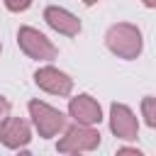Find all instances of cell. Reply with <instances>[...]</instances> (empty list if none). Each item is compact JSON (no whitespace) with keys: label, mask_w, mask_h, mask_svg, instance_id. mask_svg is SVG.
<instances>
[{"label":"cell","mask_w":156,"mask_h":156,"mask_svg":"<svg viewBox=\"0 0 156 156\" xmlns=\"http://www.w3.org/2000/svg\"><path fill=\"white\" fill-rule=\"evenodd\" d=\"M105 44L119 58H136L141 54V32L129 22H117L107 29Z\"/></svg>","instance_id":"cell-1"},{"label":"cell","mask_w":156,"mask_h":156,"mask_svg":"<svg viewBox=\"0 0 156 156\" xmlns=\"http://www.w3.org/2000/svg\"><path fill=\"white\" fill-rule=\"evenodd\" d=\"M29 115H32V122H34L39 136H44V139H51L61 129H66L63 112H58L56 107H51V105H46L41 100H32L29 102Z\"/></svg>","instance_id":"cell-2"},{"label":"cell","mask_w":156,"mask_h":156,"mask_svg":"<svg viewBox=\"0 0 156 156\" xmlns=\"http://www.w3.org/2000/svg\"><path fill=\"white\" fill-rule=\"evenodd\" d=\"M100 144V134L93 129V124H71L66 134L58 139V151L61 154H78V151H93Z\"/></svg>","instance_id":"cell-3"},{"label":"cell","mask_w":156,"mask_h":156,"mask_svg":"<svg viewBox=\"0 0 156 156\" xmlns=\"http://www.w3.org/2000/svg\"><path fill=\"white\" fill-rule=\"evenodd\" d=\"M17 44L20 49L29 56V58H37V61H51L56 58V46L34 27H20L17 32Z\"/></svg>","instance_id":"cell-4"},{"label":"cell","mask_w":156,"mask_h":156,"mask_svg":"<svg viewBox=\"0 0 156 156\" xmlns=\"http://www.w3.org/2000/svg\"><path fill=\"white\" fill-rule=\"evenodd\" d=\"M110 129H112V134H115L117 139L132 141V139H136L139 122H136L134 112H132L127 105L112 102V107H110Z\"/></svg>","instance_id":"cell-5"},{"label":"cell","mask_w":156,"mask_h":156,"mask_svg":"<svg viewBox=\"0 0 156 156\" xmlns=\"http://www.w3.org/2000/svg\"><path fill=\"white\" fill-rule=\"evenodd\" d=\"M34 83H37L41 90H46V93H51V95H61V98L71 95V90H73V80H71L63 71H58V68H54V66L39 68V71L34 73Z\"/></svg>","instance_id":"cell-6"},{"label":"cell","mask_w":156,"mask_h":156,"mask_svg":"<svg viewBox=\"0 0 156 156\" xmlns=\"http://www.w3.org/2000/svg\"><path fill=\"white\" fill-rule=\"evenodd\" d=\"M32 139V129L24 119L20 117H7L2 124H0V141L7 146V149H22L27 146Z\"/></svg>","instance_id":"cell-7"},{"label":"cell","mask_w":156,"mask_h":156,"mask_svg":"<svg viewBox=\"0 0 156 156\" xmlns=\"http://www.w3.org/2000/svg\"><path fill=\"white\" fill-rule=\"evenodd\" d=\"M44 20L51 29H56L58 34H66V37H76L80 32V20L73 12H68L58 5H49L44 10Z\"/></svg>","instance_id":"cell-8"},{"label":"cell","mask_w":156,"mask_h":156,"mask_svg":"<svg viewBox=\"0 0 156 156\" xmlns=\"http://www.w3.org/2000/svg\"><path fill=\"white\" fill-rule=\"evenodd\" d=\"M68 115H71L76 122H80V124H100V119H102V110H100L98 100L90 98V95L71 98V102H68Z\"/></svg>","instance_id":"cell-9"},{"label":"cell","mask_w":156,"mask_h":156,"mask_svg":"<svg viewBox=\"0 0 156 156\" xmlns=\"http://www.w3.org/2000/svg\"><path fill=\"white\" fill-rule=\"evenodd\" d=\"M141 112L149 127H156V98H144L141 100Z\"/></svg>","instance_id":"cell-10"},{"label":"cell","mask_w":156,"mask_h":156,"mask_svg":"<svg viewBox=\"0 0 156 156\" xmlns=\"http://www.w3.org/2000/svg\"><path fill=\"white\" fill-rule=\"evenodd\" d=\"M32 5V0H5V7L10 10V12H22V10H27Z\"/></svg>","instance_id":"cell-11"},{"label":"cell","mask_w":156,"mask_h":156,"mask_svg":"<svg viewBox=\"0 0 156 156\" xmlns=\"http://www.w3.org/2000/svg\"><path fill=\"white\" fill-rule=\"evenodd\" d=\"M7 117H10V102H7L5 98H0V124H2Z\"/></svg>","instance_id":"cell-12"},{"label":"cell","mask_w":156,"mask_h":156,"mask_svg":"<svg viewBox=\"0 0 156 156\" xmlns=\"http://www.w3.org/2000/svg\"><path fill=\"white\" fill-rule=\"evenodd\" d=\"M117 154L119 156H141V151H136V149H119Z\"/></svg>","instance_id":"cell-13"},{"label":"cell","mask_w":156,"mask_h":156,"mask_svg":"<svg viewBox=\"0 0 156 156\" xmlns=\"http://www.w3.org/2000/svg\"><path fill=\"white\" fill-rule=\"evenodd\" d=\"M144 5H146V7H154V5H156V0H144Z\"/></svg>","instance_id":"cell-14"},{"label":"cell","mask_w":156,"mask_h":156,"mask_svg":"<svg viewBox=\"0 0 156 156\" xmlns=\"http://www.w3.org/2000/svg\"><path fill=\"white\" fill-rule=\"evenodd\" d=\"M85 5H95V2H100V0H83Z\"/></svg>","instance_id":"cell-15"},{"label":"cell","mask_w":156,"mask_h":156,"mask_svg":"<svg viewBox=\"0 0 156 156\" xmlns=\"http://www.w3.org/2000/svg\"><path fill=\"white\" fill-rule=\"evenodd\" d=\"M0 51H2V46H0Z\"/></svg>","instance_id":"cell-16"}]
</instances>
